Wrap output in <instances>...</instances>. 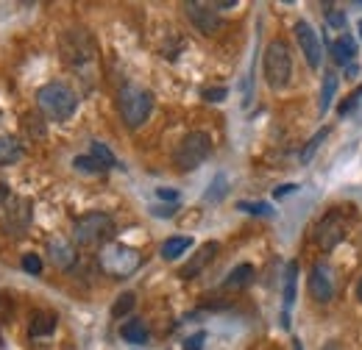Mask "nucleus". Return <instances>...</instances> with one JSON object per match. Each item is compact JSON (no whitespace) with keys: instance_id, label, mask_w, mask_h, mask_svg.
I'll use <instances>...</instances> for the list:
<instances>
[{"instance_id":"nucleus-1","label":"nucleus","mask_w":362,"mask_h":350,"mask_svg":"<svg viewBox=\"0 0 362 350\" xmlns=\"http://www.w3.org/2000/svg\"><path fill=\"white\" fill-rule=\"evenodd\" d=\"M37 106H40V111L45 114L47 120L64 123V120H70L76 114L78 95L67 87V84H62V81H50V84H45V87L37 92Z\"/></svg>"},{"instance_id":"nucleus-2","label":"nucleus","mask_w":362,"mask_h":350,"mask_svg":"<svg viewBox=\"0 0 362 350\" xmlns=\"http://www.w3.org/2000/svg\"><path fill=\"white\" fill-rule=\"evenodd\" d=\"M115 236V219L103 212H90L73 222V239L81 248H98L106 245Z\"/></svg>"},{"instance_id":"nucleus-3","label":"nucleus","mask_w":362,"mask_h":350,"mask_svg":"<svg viewBox=\"0 0 362 350\" xmlns=\"http://www.w3.org/2000/svg\"><path fill=\"white\" fill-rule=\"evenodd\" d=\"M262 70H265V81L273 92L284 89L293 78V56H290V47L281 42V40H273L265 47V56H262Z\"/></svg>"},{"instance_id":"nucleus-4","label":"nucleus","mask_w":362,"mask_h":350,"mask_svg":"<svg viewBox=\"0 0 362 350\" xmlns=\"http://www.w3.org/2000/svg\"><path fill=\"white\" fill-rule=\"evenodd\" d=\"M117 109L129 128H139L153 111V95L142 87H123L117 95Z\"/></svg>"},{"instance_id":"nucleus-5","label":"nucleus","mask_w":362,"mask_h":350,"mask_svg":"<svg viewBox=\"0 0 362 350\" xmlns=\"http://www.w3.org/2000/svg\"><path fill=\"white\" fill-rule=\"evenodd\" d=\"M209 153H212V136L206 131H192L179 142L173 162L181 173H192L209 159Z\"/></svg>"},{"instance_id":"nucleus-6","label":"nucleus","mask_w":362,"mask_h":350,"mask_svg":"<svg viewBox=\"0 0 362 350\" xmlns=\"http://www.w3.org/2000/svg\"><path fill=\"white\" fill-rule=\"evenodd\" d=\"M100 267H103V272H109V275H115V278H129L132 272L139 270V264H142V256L136 253L134 248H126V245H106L103 251H100Z\"/></svg>"},{"instance_id":"nucleus-7","label":"nucleus","mask_w":362,"mask_h":350,"mask_svg":"<svg viewBox=\"0 0 362 350\" xmlns=\"http://www.w3.org/2000/svg\"><path fill=\"white\" fill-rule=\"evenodd\" d=\"M31 219H34V203L28 198H14L6 209V217H3V231L14 239L25 236V231L31 228Z\"/></svg>"},{"instance_id":"nucleus-8","label":"nucleus","mask_w":362,"mask_h":350,"mask_svg":"<svg viewBox=\"0 0 362 350\" xmlns=\"http://www.w3.org/2000/svg\"><path fill=\"white\" fill-rule=\"evenodd\" d=\"M62 56H64V61L73 64V67H81V64L92 61L95 44H92L90 34H87V31H67V34L62 37Z\"/></svg>"},{"instance_id":"nucleus-9","label":"nucleus","mask_w":362,"mask_h":350,"mask_svg":"<svg viewBox=\"0 0 362 350\" xmlns=\"http://www.w3.org/2000/svg\"><path fill=\"white\" fill-rule=\"evenodd\" d=\"M310 295L315 303H329L334 298V272L326 262H317L310 272Z\"/></svg>"},{"instance_id":"nucleus-10","label":"nucleus","mask_w":362,"mask_h":350,"mask_svg":"<svg viewBox=\"0 0 362 350\" xmlns=\"http://www.w3.org/2000/svg\"><path fill=\"white\" fill-rule=\"evenodd\" d=\"M296 40H298V47H301V53H304V59H307V64L317 70L320 67V59H323V44L317 40L315 28L310 25V23H296Z\"/></svg>"},{"instance_id":"nucleus-11","label":"nucleus","mask_w":362,"mask_h":350,"mask_svg":"<svg viewBox=\"0 0 362 350\" xmlns=\"http://www.w3.org/2000/svg\"><path fill=\"white\" fill-rule=\"evenodd\" d=\"M215 8H218V6H209V3H187V6H184L189 23H192L201 34H206V37L221 28V17H218Z\"/></svg>"},{"instance_id":"nucleus-12","label":"nucleus","mask_w":362,"mask_h":350,"mask_svg":"<svg viewBox=\"0 0 362 350\" xmlns=\"http://www.w3.org/2000/svg\"><path fill=\"white\" fill-rule=\"evenodd\" d=\"M343 236H346V222H343V217L329 215V217H323L320 222H317L315 239L323 251H332L334 245H340V242H343Z\"/></svg>"},{"instance_id":"nucleus-13","label":"nucleus","mask_w":362,"mask_h":350,"mask_svg":"<svg viewBox=\"0 0 362 350\" xmlns=\"http://www.w3.org/2000/svg\"><path fill=\"white\" fill-rule=\"evenodd\" d=\"M218 256V242H206V245H201L198 248V253L192 256V262L189 264H184L179 270V278H184V281H189V278H195L206 264L212 262Z\"/></svg>"},{"instance_id":"nucleus-14","label":"nucleus","mask_w":362,"mask_h":350,"mask_svg":"<svg viewBox=\"0 0 362 350\" xmlns=\"http://www.w3.org/2000/svg\"><path fill=\"white\" fill-rule=\"evenodd\" d=\"M47 253H50V262L56 264L59 270H70L76 264V248L67 239H62V236L47 242Z\"/></svg>"},{"instance_id":"nucleus-15","label":"nucleus","mask_w":362,"mask_h":350,"mask_svg":"<svg viewBox=\"0 0 362 350\" xmlns=\"http://www.w3.org/2000/svg\"><path fill=\"white\" fill-rule=\"evenodd\" d=\"M329 53H332V59L337 64H346L349 67V61H354V56H357V42L349 34H343V37H337L334 42L329 44Z\"/></svg>"},{"instance_id":"nucleus-16","label":"nucleus","mask_w":362,"mask_h":350,"mask_svg":"<svg viewBox=\"0 0 362 350\" xmlns=\"http://www.w3.org/2000/svg\"><path fill=\"white\" fill-rule=\"evenodd\" d=\"M56 322H59V317H56L53 311H34V314H31L28 334H31V337H47V334L56 331Z\"/></svg>"},{"instance_id":"nucleus-17","label":"nucleus","mask_w":362,"mask_h":350,"mask_svg":"<svg viewBox=\"0 0 362 350\" xmlns=\"http://www.w3.org/2000/svg\"><path fill=\"white\" fill-rule=\"evenodd\" d=\"M254 275H257V270H254L251 264H237L226 275L223 286H226V289H245V286L254 281Z\"/></svg>"},{"instance_id":"nucleus-18","label":"nucleus","mask_w":362,"mask_h":350,"mask_svg":"<svg viewBox=\"0 0 362 350\" xmlns=\"http://www.w3.org/2000/svg\"><path fill=\"white\" fill-rule=\"evenodd\" d=\"M296 289H298V264L290 262L284 272V314L296 303Z\"/></svg>"},{"instance_id":"nucleus-19","label":"nucleus","mask_w":362,"mask_h":350,"mask_svg":"<svg viewBox=\"0 0 362 350\" xmlns=\"http://www.w3.org/2000/svg\"><path fill=\"white\" fill-rule=\"evenodd\" d=\"M189 248H192V239L189 236H173V239H168L162 245V259L173 262V259H179L181 253H187Z\"/></svg>"},{"instance_id":"nucleus-20","label":"nucleus","mask_w":362,"mask_h":350,"mask_svg":"<svg viewBox=\"0 0 362 350\" xmlns=\"http://www.w3.org/2000/svg\"><path fill=\"white\" fill-rule=\"evenodd\" d=\"M120 334H123V339H126V342H134V345L148 342V328H145V322H142V320H132V322H126V325L120 328Z\"/></svg>"},{"instance_id":"nucleus-21","label":"nucleus","mask_w":362,"mask_h":350,"mask_svg":"<svg viewBox=\"0 0 362 350\" xmlns=\"http://www.w3.org/2000/svg\"><path fill=\"white\" fill-rule=\"evenodd\" d=\"M23 156V147L17 145L14 136H0V164H11Z\"/></svg>"},{"instance_id":"nucleus-22","label":"nucleus","mask_w":362,"mask_h":350,"mask_svg":"<svg viewBox=\"0 0 362 350\" xmlns=\"http://www.w3.org/2000/svg\"><path fill=\"white\" fill-rule=\"evenodd\" d=\"M334 95H337V76H334V73H326L323 87H320V114H326V111H329V106H332Z\"/></svg>"},{"instance_id":"nucleus-23","label":"nucleus","mask_w":362,"mask_h":350,"mask_svg":"<svg viewBox=\"0 0 362 350\" xmlns=\"http://www.w3.org/2000/svg\"><path fill=\"white\" fill-rule=\"evenodd\" d=\"M73 167L78 170V173H87V175H100V173H106V167L95 159V156H76L73 159Z\"/></svg>"},{"instance_id":"nucleus-24","label":"nucleus","mask_w":362,"mask_h":350,"mask_svg":"<svg viewBox=\"0 0 362 350\" xmlns=\"http://www.w3.org/2000/svg\"><path fill=\"white\" fill-rule=\"evenodd\" d=\"M90 156H95L106 170H112V167H117V159H115V153L103 145V142H92V147H90Z\"/></svg>"},{"instance_id":"nucleus-25","label":"nucleus","mask_w":362,"mask_h":350,"mask_svg":"<svg viewBox=\"0 0 362 350\" xmlns=\"http://www.w3.org/2000/svg\"><path fill=\"white\" fill-rule=\"evenodd\" d=\"M134 292H123L117 301H115V306H112V317H126L132 308H134Z\"/></svg>"},{"instance_id":"nucleus-26","label":"nucleus","mask_w":362,"mask_h":350,"mask_svg":"<svg viewBox=\"0 0 362 350\" xmlns=\"http://www.w3.org/2000/svg\"><path fill=\"white\" fill-rule=\"evenodd\" d=\"M223 195H226V175H218L215 181H212V186H209V192L204 195L209 203H218V200H223Z\"/></svg>"},{"instance_id":"nucleus-27","label":"nucleus","mask_w":362,"mask_h":350,"mask_svg":"<svg viewBox=\"0 0 362 350\" xmlns=\"http://www.w3.org/2000/svg\"><path fill=\"white\" fill-rule=\"evenodd\" d=\"M237 209L240 212H248V215H259V217H271L273 215L271 203H248V200H240Z\"/></svg>"},{"instance_id":"nucleus-28","label":"nucleus","mask_w":362,"mask_h":350,"mask_svg":"<svg viewBox=\"0 0 362 350\" xmlns=\"http://www.w3.org/2000/svg\"><path fill=\"white\" fill-rule=\"evenodd\" d=\"M326 128H323V131H317L315 136H313V139H310V142H307V147H304V150H301V164H307V162H310V159H313V156H315L317 153V147H320V142H323V139H326Z\"/></svg>"},{"instance_id":"nucleus-29","label":"nucleus","mask_w":362,"mask_h":350,"mask_svg":"<svg viewBox=\"0 0 362 350\" xmlns=\"http://www.w3.org/2000/svg\"><path fill=\"white\" fill-rule=\"evenodd\" d=\"M23 270L31 272V275H40V272H42V259H40L37 253H25V256H23Z\"/></svg>"},{"instance_id":"nucleus-30","label":"nucleus","mask_w":362,"mask_h":350,"mask_svg":"<svg viewBox=\"0 0 362 350\" xmlns=\"http://www.w3.org/2000/svg\"><path fill=\"white\" fill-rule=\"evenodd\" d=\"M360 97H362V87H357V89H354V95H351V97H349V100H346V103H343V106L337 109V114H340V117H346V114H351V111L357 109V103H360Z\"/></svg>"},{"instance_id":"nucleus-31","label":"nucleus","mask_w":362,"mask_h":350,"mask_svg":"<svg viewBox=\"0 0 362 350\" xmlns=\"http://www.w3.org/2000/svg\"><path fill=\"white\" fill-rule=\"evenodd\" d=\"M226 95H228L226 87H212V89H204V92H201V97L209 100V103H221V100H226Z\"/></svg>"},{"instance_id":"nucleus-32","label":"nucleus","mask_w":362,"mask_h":350,"mask_svg":"<svg viewBox=\"0 0 362 350\" xmlns=\"http://www.w3.org/2000/svg\"><path fill=\"white\" fill-rule=\"evenodd\" d=\"M326 23H329L332 28H343V25H346V14L337 11V8H332V11L326 14Z\"/></svg>"},{"instance_id":"nucleus-33","label":"nucleus","mask_w":362,"mask_h":350,"mask_svg":"<svg viewBox=\"0 0 362 350\" xmlns=\"http://www.w3.org/2000/svg\"><path fill=\"white\" fill-rule=\"evenodd\" d=\"M204 342H206V334H204V331H198V334H192V337L184 342V350H201Z\"/></svg>"},{"instance_id":"nucleus-34","label":"nucleus","mask_w":362,"mask_h":350,"mask_svg":"<svg viewBox=\"0 0 362 350\" xmlns=\"http://www.w3.org/2000/svg\"><path fill=\"white\" fill-rule=\"evenodd\" d=\"M296 189H298L296 183H281V186H276V189H273V195H276V198H287V195H293Z\"/></svg>"},{"instance_id":"nucleus-35","label":"nucleus","mask_w":362,"mask_h":350,"mask_svg":"<svg viewBox=\"0 0 362 350\" xmlns=\"http://www.w3.org/2000/svg\"><path fill=\"white\" fill-rule=\"evenodd\" d=\"M151 212H153L156 217H173V215H176L179 209H176V206H153Z\"/></svg>"},{"instance_id":"nucleus-36","label":"nucleus","mask_w":362,"mask_h":350,"mask_svg":"<svg viewBox=\"0 0 362 350\" xmlns=\"http://www.w3.org/2000/svg\"><path fill=\"white\" fill-rule=\"evenodd\" d=\"M156 195H159L162 200H173V203L179 200V192H176V189H165V186H162V189H156Z\"/></svg>"},{"instance_id":"nucleus-37","label":"nucleus","mask_w":362,"mask_h":350,"mask_svg":"<svg viewBox=\"0 0 362 350\" xmlns=\"http://www.w3.org/2000/svg\"><path fill=\"white\" fill-rule=\"evenodd\" d=\"M346 73H349V76H357V73H360V67H357V64H349V70H346Z\"/></svg>"},{"instance_id":"nucleus-38","label":"nucleus","mask_w":362,"mask_h":350,"mask_svg":"<svg viewBox=\"0 0 362 350\" xmlns=\"http://www.w3.org/2000/svg\"><path fill=\"white\" fill-rule=\"evenodd\" d=\"M357 301H362V278H360V284H357Z\"/></svg>"},{"instance_id":"nucleus-39","label":"nucleus","mask_w":362,"mask_h":350,"mask_svg":"<svg viewBox=\"0 0 362 350\" xmlns=\"http://www.w3.org/2000/svg\"><path fill=\"white\" fill-rule=\"evenodd\" d=\"M357 28H360V37H362V20H360V25H357Z\"/></svg>"}]
</instances>
